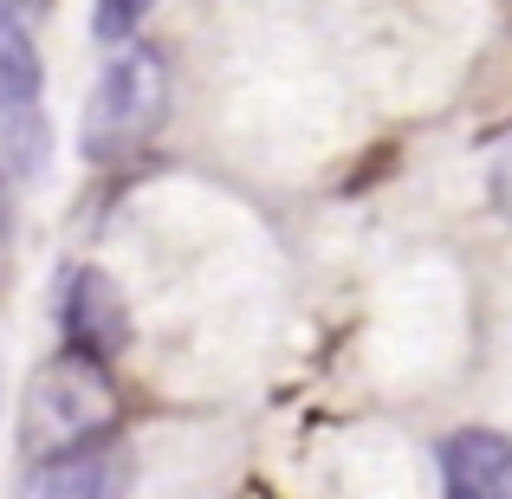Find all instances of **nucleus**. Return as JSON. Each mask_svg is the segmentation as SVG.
Returning <instances> with one entry per match:
<instances>
[{
  "mask_svg": "<svg viewBox=\"0 0 512 499\" xmlns=\"http://www.w3.org/2000/svg\"><path fill=\"white\" fill-rule=\"evenodd\" d=\"M441 499H512V435L454 428L441 441Z\"/></svg>",
  "mask_w": 512,
  "mask_h": 499,
  "instance_id": "nucleus-4",
  "label": "nucleus"
},
{
  "mask_svg": "<svg viewBox=\"0 0 512 499\" xmlns=\"http://www.w3.org/2000/svg\"><path fill=\"white\" fill-rule=\"evenodd\" d=\"M0 240H7V163H0Z\"/></svg>",
  "mask_w": 512,
  "mask_h": 499,
  "instance_id": "nucleus-9",
  "label": "nucleus"
},
{
  "mask_svg": "<svg viewBox=\"0 0 512 499\" xmlns=\"http://www.w3.org/2000/svg\"><path fill=\"white\" fill-rule=\"evenodd\" d=\"M156 0H98L91 7V33L104 39V46H130V39L143 33V13H150Z\"/></svg>",
  "mask_w": 512,
  "mask_h": 499,
  "instance_id": "nucleus-7",
  "label": "nucleus"
},
{
  "mask_svg": "<svg viewBox=\"0 0 512 499\" xmlns=\"http://www.w3.org/2000/svg\"><path fill=\"white\" fill-rule=\"evenodd\" d=\"M117 415H124V402H117L111 363L65 344L59 357H46L39 376L26 383V448H33L39 461L91 448V441H104L117 428Z\"/></svg>",
  "mask_w": 512,
  "mask_h": 499,
  "instance_id": "nucleus-1",
  "label": "nucleus"
},
{
  "mask_svg": "<svg viewBox=\"0 0 512 499\" xmlns=\"http://www.w3.org/2000/svg\"><path fill=\"white\" fill-rule=\"evenodd\" d=\"M26 78H39V52L26 39L20 13L0 7V85H26Z\"/></svg>",
  "mask_w": 512,
  "mask_h": 499,
  "instance_id": "nucleus-6",
  "label": "nucleus"
},
{
  "mask_svg": "<svg viewBox=\"0 0 512 499\" xmlns=\"http://www.w3.org/2000/svg\"><path fill=\"white\" fill-rule=\"evenodd\" d=\"M0 7H13V13H46L52 0H0Z\"/></svg>",
  "mask_w": 512,
  "mask_h": 499,
  "instance_id": "nucleus-8",
  "label": "nucleus"
},
{
  "mask_svg": "<svg viewBox=\"0 0 512 499\" xmlns=\"http://www.w3.org/2000/svg\"><path fill=\"white\" fill-rule=\"evenodd\" d=\"M124 448H72V454H52V461L33 467L20 499H124Z\"/></svg>",
  "mask_w": 512,
  "mask_h": 499,
  "instance_id": "nucleus-5",
  "label": "nucleus"
},
{
  "mask_svg": "<svg viewBox=\"0 0 512 499\" xmlns=\"http://www.w3.org/2000/svg\"><path fill=\"white\" fill-rule=\"evenodd\" d=\"M59 318H65V344L72 350H91V357H124L130 350V305L117 292V279L104 266H78L65 279V299H59Z\"/></svg>",
  "mask_w": 512,
  "mask_h": 499,
  "instance_id": "nucleus-3",
  "label": "nucleus"
},
{
  "mask_svg": "<svg viewBox=\"0 0 512 499\" xmlns=\"http://www.w3.org/2000/svg\"><path fill=\"white\" fill-rule=\"evenodd\" d=\"M169 117V65L156 46H124L111 65H104L98 91L85 98V130H78V143H85V163H130V156L143 150V143L163 130Z\"/></svg>",
  "mask_w": 512,
  "mask_h": 499,
  "instance_id": "nucleus-2",
  "label": "nucleus"
}]
</instances>
